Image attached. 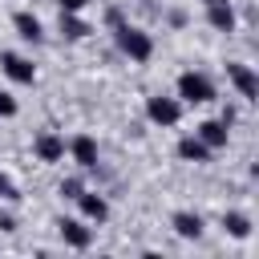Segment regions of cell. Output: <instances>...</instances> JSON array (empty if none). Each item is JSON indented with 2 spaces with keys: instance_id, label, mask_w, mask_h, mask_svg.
<instances>
[{
  "instance_id": "4fadbf2b",
  "label": "cell",
  "mask_w": 259,
  "mask_h": 259,
  "mask_svg": "<svg viewBox=\"0 0 259 259\" xmlns=\"http://www.w3.org/2000/svg\"><path fill=\"white\" fill-rule=\"evenodd\" d=\"M178 158H182V162H210V146H206L198 134H194V138H182V142H178Z\"/></svg>"
},
{
  "instance_id": "d6986e66",
  "label": "cell",
  "mask_w": 259,
  "mask_h": 259,
  "mask_svg": "<svg viewBox=\"0 0 259 259\" xmlns=\"http://www.w3.org/2000/svg\"><path fill=\"white\" fill-rule=\"evenodd\" d=\"M81 190H85V186H81L77 178H69V182H61V194H65V198H77Z\"/></svg>"
},
{
  "instance_id": "8992f818",
  "label": "cell",
  "mask_w": 259,
  "mask_h": 259,
  "mask_svg": "<svg viewBox=\"0 0 259 259\" xmlns=\"http://www.w3.org/2000/svg\"><path fill=\"white\" fill-rule=\"evenodd\" d=\"M0 69H4L16 85H32V81H36V65H32L28 57H20V53H0Z\"/></svg>"
},
{
  "instance_id": "8fae6325",
  "label": "cell",
  "mask_w": 259,
  "mask_h": 259,
  "mask_svg": "<svg viewBox=\"0 0 259 259\" xmlns=\"http://www.w3.org/2000/svg\"><path fill=\"white\" fill-rule=\"evenodd\" d=\"M77 202H81V214H85L89 223H105V219H109V202H105L101 194L81 190V194H77Z\"/></svg>"
},
{
  "instance_id": "5b68a950",
  "label": "cell",
  "mask_w": 259,
  "mask_h": 259,
  "mask_svg": "<svg viewBox=\"0 0 259 259\" xmlns=\"http://www.w3.org/2000/svg\"><path fill=\"white\" fill-rule=\"evenodd\" d=\"M32 154H36V162H61L65 158V138L61 134H53V130H40L36 138H32Z\"/></svg>"
},
{
  "instance_id": "3957f363",
  "label": "cell",
  "mask_w": 259,
  "mask_h": 259,
  "mask_svg": "<svg viewBox=\"0 0 259 259\" xmlns=\"http://www.w3.org/2000/svg\"><path fill=\"white\" fill-rule=\"evenodd\" d=\"M146 117L154 121V125H162V130H170V125H178L182 121V101L178 97H150L146 101Z\"/></svg>"
},
{
  "instance_id": "9a60e30c",
  "label": "cell",
  "mask_w": 259,
  "mask_h": 259,
  "mask_svg": "<svg viewBox=\"0 0 259 259\" xmlns=\"http://www.w3.org/2000/svg\"><path fill=\"white\" fill-rule=\"evenodd\" d=\"M89 32H93V28H89L77 12H61V36H65V40H85Z\"/></svg>"
},
{
  "instance_id": "e0dca14e",
  "label": "cell",
  "mask_w": 259,
  "mask_h": 259,
  "mask_svg": "<svg viewBox=\"0 0 259 259\" xmlns=\"http://www.w3.org/2000/svg\"><path fill=\"white\" fill-rule=\"evenodd\" d=\"M20 113V105H16V97L8 93V89H0V117H16Z\"/></svg>"
},
{
  "instance_id": "ba28073f",
  "label": "cell",
  "mask_w": 259,
  "mask_h": 259,
  "mask_svg": "<svg viewBox=\"0 0 259 259\" xmlns=\"http://www.w3.org/2000/svg\"><path fill=\"white\" fill-rule=\"evenodd\" d=\"M57 231H61L65 247H77V251H85V247L93 243V231H89L85 223H77V219H61V223H57Z\"/></svg>"
},
{
  "instance_id": "7c38bea8",
  "label": "cell",
  "mask_w": 259,
  "mask_h": 259,
  "mask_svg": "<svg viewBox=\"0 0 259 259\" xmlns=\"http://www.w3.org/2000/svg\"><path fill=\"white\" fill-rule=\"evenodd\" d=\"M12 28H16L20 40H32V45L45 36V28H40V20H36L32 12H12Z\"/></svg>"
},
{
  "instance_id": "9c48e42d",
  "label": "cell",
  "mask_w": 259,
  "mask_h": 259,
  "mask_svg": "<svg viewBox=\"0 0 259 259\" xmlns=\"http://www.w3.org/2000/svg\"><path fill=\"white\" fill-rule=\"evenodd\" d=\"M202 4H206L210 28H219V32H231V28H235V8H231L227 0H202Z\"/></svg>"
},
{
  "instance_id": "7a4b0ae2",
  "label": "cell",
  "mask_w": 259,
  "mask_h": 259,
  "mask_svg": "<svg viewBox=\"0 0 259 259\" xmlns=\"http://www.w3.org/2000/svg\"><path fill=\"white\" fill-rule=\"evenodd\" d=\"M178 101H186V105H206V101H214V85H210V77L186 69V73L178 77Z\"/></svg>"
},
{
  "instance_id": "44dd1931",
  "label": "cell",
  "mask_w": 259,
  "mask_h": 259,
  "mask_svg": "<svg viewBox=\"0 0 259 259\" xmlns=\"http://www.w3.org/2000/svg\"><path fill=\"white\" fill-rule=\"evenodd\" d=\"M12 227H16V223H12L8 214H0V231H12Z\"/></svg>"
},
{
  "instance_id": "ac0fdd59",
  "label": "cell",
  "mask_w": 259,
  "mask_h": 259,
  "mask_svg": "<svg viewBox=\"0 0 259 259\" xmlns=\"http://www.w3.org/2000/svg\"><path fill=\"white\" fill-rule=\"evenodd\" d=\"M0 198H8V202H16V198H20V190H16V182H12V178H8L4 170H0Z\"/></svg>"
},
{
  "instance_id": "52a82bcc",
  "label": "cell",
  "mask_w": 259,
  "mask_h": 259,
  "mask_svg": "<svg viewBox=\"0 0 259 259\" xmlns=\"http://www.w3.org/2000/svg\"><path fill=\"white\" fill-rule=\"evenodd\" d=\"M65 150L73 154V162H77L81 170H93V166H97V142H93L89 134H77V138H73Z\"/></svg>"
},
{
  "instance_id": "5bb4252c",
  "label": "cell",
  "mask_w": 259,
  "mask_h": 259,
  "mask_svg": "<svg viewBox=\"0 0 259 259\" xmlns=\"http://www.w3.org/2000/svg\"><path fill=\"white\" fill-rule=\"evenodd\" d=\"M170 227H174L182 239H198V235H202V214H194V210H178V214L170 219Z\"/></svg>"
},
{
  "instance_id": "2e32d148",
  "label": "cell",
  "mask_w": 259,
  "mask_h": 259,
  "mask_svg": "<svg viewBox=\"0 0 259 259\" xmlns=\"http://www.w3.org/2000/svg\"><path fill=\"white\" fill-rule=\"evenodd\" d=\"M223 227H227V235H235V239H247V235H251V219L239 214V210H227V214H223Z\"/></svg>"
},
{
  "instance_id": "ffe728a7",
  "label": "cell",
  "mask_w": 259,
  "mask_h": 259,
  "mask_svg": "<svg viewBox=\"0 0 259 259\" xmlns=\"http://www.w3.org/2000/svg\"><path fill=\"white\" fill-rule=\"evenodd\" d=\"M57 4H61V12H81L89 0H57Z\"/></svg>"
},
{
  "instance_id": "30bf717a",
  "label": "cell",
  "mask_w": 259,
  "mask_h": 259,
  "mask_svg": "<svg viewBox=\"0 0 259 259\" xmlns=\"http://www.w3.org/2000/svg\"><path fill=\"white\" fill-rule=\"evenodd\" d=\"M227 125H231V121H223V117H210V121H202L194 134H198V138H202L210 150H219V146H227V138H231V130H227Z\"/></svg>"
},
{
  "instance_id": "6da1fadb",
  "label": "cell",
  "mask_w": 259,
  "mask_h": 259,
  "mask_svg": "<svg viewBox=\"0 0 259 259\" xmlns=\"http://www.w3.org/2000/svg\"><path fill=\"white\" fill-rule=\"evenodd\" d=\"M117 32V49L130 57V61H150L154 57V40H150V32L146 28H134V24H113Z\"/></svg>"
},
{
  "instance_id": "277c9868",
  "label": "cell",
  "mask_w": 259,
  "mask_h": 259,
  "mask_svg": "<svg viewBox=\"0 0 259 259\" xmlns=\"http://www.w3.org/2000/svg\"><path fill=\"white\" fill-rule=\"evenodd\" d=\"M227 77H231V85L239 89V97L243 101H259V73L251 69V65H227Z\"/></svg>"
}]
</instances>
